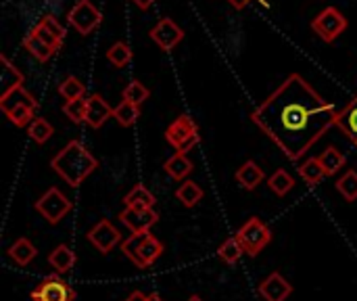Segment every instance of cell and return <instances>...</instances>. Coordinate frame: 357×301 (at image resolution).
I'll return each instance as SVG.
<instances>
[{
    "label": "cell",
    "instance_id": "obj_1",
    "mask_svg": "<svg viewBox=\"0 0 357 301\" xmlns=\"http://www.w3.org/2000/svg\"><path fill=\"white\" fill-rule=\"evenodd\" d=\"M333 103L322 98L299 73H291L255 111L251 122L272 138L291 161H299L337 119Z\"/></svg>",
    "mask_w": 357,
    "mask_h": 301
},
{
    "label": "cell",
    "instance_id": "obj_2",
    "mask_svg": "<svg viewBox=\"0 0 357 301\" xmlns=\"http://www.w3.org/2000/svg\"><path fill=\"white\" fill-rule=\"evenodd\" d=\"M50 168L69 184V186H79L96 168L98 161L94 155L79 142V140H69L52 159Z\"/></svg>",
    "mask_w": 357,
    "mask_h": 301
},
{
    "label": "cell",
    "instance_id": "obj_3",
    "mask_svg": "<svg viewBox=\"0 0 357 301\" xmlns=\"http://www.w3.org/2000/svg\"><path fill=\"white\" fill-rule=\"evenodd\" d=\"M165 140L176 149V153H188L192 151L199 142H201V134L197 130V124L192 117L188 115H180L178 119H174L167 130H165Z\"/></svg>",
    "mask_w": 357,
    "mask_h": 301
},
{
    "label": "cell",
    "instance_id": "obj_4",
    "mask_svg": "<svg viewBox=\"0 0 357 301\" xmlns=\"http://www.w3.org/2000/svg\"><path fill=\"white\" fill-rule=\"evenodd\" d=\"M238 239V243L243 245L245 254L255 258L259 256L270 243H272V230L259 220V218H249L241 228L238 233L234 235Z\"/></svg>",
    "mask_w": 357,
    "mask_h": 301
},
{
    "label": "cell",
    "instance_id": "obj_5",
    "mask_svg": "<svg viewBox=\"0 0 357 301\" xmlns=\"http://www.w3.org/2000/svg\"><path fill=\"white\" fill-rule=\"evenodd\" d=\"M73 210V201L67 199L56 186H50L38 201H36V212L48 222V224H59L69 212Z\"/></svg>",
    "mask_w": 357,
    "mask_h": 301
},
{
    "label": "cell",
    "instance_id": "obj_6",
    "mask_svg": "<svg viewBox=\"0 0 357 301\" xmlns=\"http://www.w3.org/2000/svg\"><path fill=\"white\" fill-rule=\"evenodd\" d=\"M347 27V19L345 15L335 8V6H328L324 8L314 21H312V29L324 40V42H335Z\"/></svg>",
    "mask_w": 357,
    "mask_h": 301
},
{
    "label": "cell",
    "instance_id": "obj_7",
    "mask_svg": "<svg viewBox=\"0 0 357 301\" xmlns=\"http://www.w3.org/2000/svg\"><path fill=\"white\" fill-rule=\"evenodd\" d=\"M67 21L82 34L88 36L90 31H94L100 23H102V15L100 10L90 2V0H77L73 4V8L67 15Z\"/></svg>",
    "mask_w": 357,
    "mask_h": 301
},
{
    "label": "cell",
    "instance_id": "obj_8",
    "mask_svg": "<svg viewBox=\"0 0 357 301\" xmlns=\"http://www.w3.org/2000/svg\"><path fill=\"white\" fill-rule=\"evenodd\" d=\"M31 301H75V291L61 279V274L46 277L31 293Z\"/></svg>",
    "mask_w": 357,
    "mask_h": 301
},
{
    "label": "cell",
    "instance_id": "obj_9",
    "mask_svg": "<svg viewBox=\"0 0 357 301\" xmlns=\"http://www.w3.org/2000/svg\"><path fill=\"white\" fill-rule=\"evenodd\" d=\"M88 241L100 251V254H109L113 247H117L121 241V233L109 222V220H100L96 222L90 230H88Z\"/></svg>",
    "mask_w": 357,
    "mask_h": 301
},
{
    "label": "cell",
    "instance_id": "obj_10",
    "mask_svg": "<svg viewBox=\"0 0 357 301\" xmlns=\"http://www.w3.org/2000/svg\"><path fill=\"white\" fill-rule=\"evenodd\" d=\"M184 38V31L180 29V25L169 19V17H163L159 19V23L151 29V40L161 48V50H172L176 44H180Z\"/></svg>",
    "mask_w": 357,
    "mask_h": 301
},
{
    "label": "cell",
    "instance_id": "obj_11",
    "mask_svg": "<svg viewBox=\"0 0 357 301\" xmlns=\"http://www.w3.org/2000/svg\"><path fill=\"white\" fill-rule=\"evenodd\" d=\"M119 220H121L123 226L130 228L132 235H136V233L151 230V226H155L159 222V214L155 210H132V207H126L119 214Z\"/></svg>",
    "mask_w": 357,
    "mask_h": 301
},
{
    "label": "cell",
    "instance_id": "obj_12",
    "mask_svg": "<svg viewBox=\"0 0 357 301\" xmlns=\"http://www.w3.org/2000/svg\"><path fill=\"white\" fill-rule=\"evenodd\" d=\"M257 291L264 301H287L293 293V285L280 272H272L268 279L259 283Z\"/></svg>",
    "mask_w": 357,
    "mask_h": 301
},
{
    "label": "cell",
    "instance_id": "obj_13",
    "mask_svg": "<svg viewBox=\"0 0 357 301\" xmlns=\"http://www.w3.org/2000/svg\"><path fill=\"white\" fill-rule=\"evenodd\" d=\"M161 256H163V243H161L155 235H151V230H149L146 237H144V241L140 243L138 251L134 254L132 262H134L138 268L144 270V268H151Z\"/></svg>",
    "mask_w": 357,
    "mask_h": 301
},
{
    "label": "cell",
    "instance_id": "obj_14",
    "mask_svg": "<svg viewBox=\"0 0 357 301\" xmlns=\"http://www.w3.org/2000/svg\"><path fill=\"white\" fill-rule=\"evenodd\" d=\"M109 117H113L111 105L100 94H90L88 96V105H86V124L90 128L98 130L100 126H105V122Z\"/></svg>",
    "mask_w": 357,
    "mask_h": 301
},
{
    "label": "cell",
    "instance_id": "obj_15",
    "mask_svg": "<svg viewBox=\"0 0 357 301\" xmlns=\"http://www.w3.org/2000/svg\"><path fill=\"white\" fill-rule=\"evenodd\" d=\"M21 86H23V73L4 54H0V98L8 96L13 90Z\"/></svg>",
    "mask_w": 357,
    "mask_h": 301
},
{
    "label": "cell",
    "instance_id": "obj_16",
    "mask_svg": "<svg viewBox=\"0 0 357 301\" xmlns=\"http://www.w3.org/2000/svg\"><path fill=\"white\" fill-rule=\"evenodd\" d=\"M335 126L357 147V94L337 113Z\"/></svg>",
    "mask_w": 357,
    "mask_h": 301
},
{
    "label": "cell",
    "instance_id": "obj_17",
    "mask_svg": "<svg viewBox=\"0 0 357 301\" xmlns=\"http://www.w3.org/2000/svg\"><path fill=\"white\" fill-rule=\"evenodd\" d=\"M75 260H77L75 254L67 245H56L48 254V264H50V268H54L56 274H67L75 266Z\"/></svg>",
    "mask_w": 357,
    "mask_h": 301
},
{
    "label": "cell",
    "instance_id": "obj_18",
    "mask_svg": "<svg viewBox=\"0 0 357 301\" xmlns=\"http://www.w3.org/2000/svg\"><path fill=\"white\" fill-rule=\"evenodd\" d=\"M264 180V170L255 163V161H245L238 170H236V182L245 189V191H255Z\"/></svg>",
    "mask_w": 357,
    "mask_h": 301
},
{
    "label": "cell",
    "instance_id": "obj_19",
    "mask_svg": "<svg viewBox=\"0 0 357 301\" xmlns=\"http://www.w3.org/2000/svg\"><path fill=\"white\" fill-rule=\"evenodd\" d=\"M163 170H165V174L172 176L174 180H182V182H184V180L192 174L195 166H192V161H190L184 153H176V155H172V157L163 163Z\"/></svg>",
    "mask_w": 357,
    "mask_h": 301
},
{
    "label": "cell",
    "instance_id": "obj_20",
    "mask_svg": "<svg viewBox=\"0 0 357 301\" xmlns=\"http://www.w3.org/2000/svg\"><path fill=\"white\" fill-rule=\"evenodd\" d=\"M123 203H126V207H132V210H153L157 199L146 186L138 184L123 197Z\"/></svg>",
    "mask_w": 357,
    "mask_h": 301
},
{
    "label": "cell",
    "instance_id": "obj_21",
    "mask_svg": "<svg viewBox=\"0 0 357 301\" xmlns=\"http://www.w3.org/2000/svg\"><path fill=\"white\" fill-rule=\"evenodd\" d=\"M36 256H38L36 245H33L29 239H25V237L17 239V241L8 247V258H10L15 264H19V266H27Z\"/></svg>",
    "mask_w": 357,
    "mask_h": 301
},
{
    "label": "cell",
    "instance_id": "obj_22",
    "mask_svg": "<svg viewBox=\"0 0 357 301\" xmlns=\"http://www.w3.org/2000/svg\"><path fill=\"white\" fill-rule=\"evenodd\" d=\"M23 48H25L33 59H38V61H42V63H44V61H48V59L56 52V50H54V48H50L46 42H42L33 31H29V34L23 38Z\"/></svg>",
    "mask_w": 357,
    "mask_h": 301
},
{
    "label": "cell",
    "instance_id": "obj_23",
    "mask_svg": "<svg viewBox=\"0 0 357 301\" xmlns=\"http://www.w3.org/2000/svg\"><path fill=\"white\" fill-rule=\"evenodd\" d=\"M203 189L197 184V182H192V180H184L180 186H178V191H176V197H178V201L184 205V207H195V205H199L201 203V199H203Z\"/></svg>",
    "mask_w": 357,
    "mask_h": 301
},
{
    "label": "cell",
    "instance_id": "obj_24",
    "mask_svg": "<svg viewBox=\"0 0 357 301\" xmlns=\"http://www.w3.org/2000/svg\"><path fill=\"white\" fill-rule=\"evenodd\" d=\"M318 159H320V166H322L326 176H335L337 172H341L345 168V161H347L345 155L339 149H335V147H328Z\"/></svg>",
    "mask_w": 357,
    "mask_h": 301
},
{
    "label": "cell",
    "instance_id": "obj_25",
    "mask_svg": "<svg viewBox=\"0 0 357 301\" xmlns=\"http://www.w3.org/2000/svg\"><path fill=\"white\" fill-rule=\"evenodd\" d=\"M299 176H301V178L305 180V184H310V186H316V184H320V182L326 178V174H324V170H322L318 157L305 159V161L299 166Z\"/></svg>",
    "mask_w": 357,
    "mask_h": 301
},
{
    "label": "cell",
    "instance_id": "obj_26",
    "mask_svg": "<svg viewBox=\"0 0 357 301\" xmlns=\"http://www.w3.org/2000/svg\"><path fill=\"white\" fill-rule=\"evenodd\" d=\"M138 117H140V107L134 105V103L121 101V103L113 109V119H117V124L123 126V128L134 126V122H136Z\"/></svg>",
    "mask_w": 357,
    "mask_h": 301
},
{
    "label": "cell",
    "instance_id": "obj_27",
    "mask_svg": "<svg viewBox=\"0 0 357 301\" xmlns=\"http://www.w3.org/2000/svg\"><path fill=\"white\" fill-rule=\"evenodd\" d=\"M268 186L278 195L284 197L295 189V178L287 172V170H276L270 178H268Z\"/></svg>",
    "mask_w": 357,
    "mask_h": 301
},
{
    "label": "cell",
    "instance_id": "obj_28",
    "mask_svg": "<svg viewBox=\"0 0 357 301\" xmlns=\"http://www.w3.org/2000/svg\"><path fill=\"white\" fill-rule=\"evenodd\" d=\"M17 105H29V107H36L38 109V101L21 86V88H17V90H13L8 96H4V98H0V109L6 113L8 109H13V107H17Z\"/></svg>",
    "mask_w": 357,
    "mask_h": 301
},
{
    "label": "cell",
    "instance_id": "obj_29",
    "mask_svg": "<svg viewBox=\"0 0 357 301\" xmlns=\"http://www.w3.org/2000/svg\"><path fill=\"white\" fill-rule=\"evenodd\" d=\"M243 256H245V249H243V245L238 243L236 237L226 239V241L218 247V258H220L222 262H226V264H236Z\"/></svg>",
    "mask_w": 357,
    "mask_h": 301
},
{
    "label": "cell",
    "instance_id": "obj_30",
    "mask_svg": "<svg viewBox=\"0 0 357 301\" xmlns=\"http://www.w3.org/2000/svg\"><path fill=\"white\" fill-rule=\"evenodd\" d=\"M27 134H29V138H31L36 145H44V142L54 134V128H52L44 117H36V119L27 126Z\"/></svg>",
    "mask_w": 357,
    "mask_h": 301
},
{
    "label": "cell",
    "instance_id": "obj_31",
    "mask_svg": "<svg viewBox=\"0 0 357 301\" xmlns=\"http://www.w3.org/2000/svg\"><path fill=\"white\" fill-rule=\"evenodd\" d=\"M59 94L65 98V101H75V98H82L86 94V86L75 78V75H67L61 84H59Z\"/></svg>",
    "mask_w": 357,
    "mask_h": 301
},
{
    "label": "cell",
    "instance_id": "obj_32",
    "mask_svg": "<svg viewBox=\"0 0 357 301\" xmlns=\"http://www.w3.org/2000/svg\"><path fill=\"white\" fill-rule=\"evenodd\" d=\"M33 113H36V107H29V105H17L13 109H8L4 115L8 117L10 124H15L17 128H25L33 122Z\"/></svg>",
    "mask_w": 357,
    "mask_h": 301
},
{
    "label": "cell",
    "instance_id": "obj_33",
    "mask_svg": "<svg viewBox=\"0 0 357 301\" xmlns=\"http://www.w3.org/2000/svg\"><path fill=\"white\" fill-rule=\"evenodd\" d=\"M107 59L111 65H115L117 69L119 67H126L130 61H132V48L126 44V42H115L109 50H107Z\"/></svg>",
    "mask_w": 357,
    "mask_h": 301
},
{
    "label": "cell",
    "instance_id": "obj_34",
    "mask_svg": "<svg viewBox=\"0 0 357 301\" xmlns=\"http://www.w3.org/2000/svg\"><path fill=\"white\" fill-rule=\"evenodd\" d=\"M337 191L343 195L345 201H356L357 199V172L349 170L337 180Z\"/></svg>",
    "mask_w": 357,
    "mask_h": 301
},
{
    "label": "cell",
    "instance_id": "obj_35",
    "mask_svg": "<svg viewBox=\"0 0 357 301\" xmlns=\"http://www.w3.org/2000/svg\"><path fill=\"white\" fill-rule=\"evenodd\" d=\"M149 88L142 84V82H138V80H134V82H130L126 88H123V101H128V103H134V105H142L146 98H149Z\"/></svg>",
    "mask_w": 357,
    "mask_h": 301
},
{
    "label": "cell",
    "instance_id": "obj_36",
    "mask_svg": "<svg viewBox=\"0 0 357 301\" xmlns=\"http://www.w3.org/2000/svg\"><path fill=\"white\" fill-rule=\"evenodd\" d=\"M86 105H88V98H86V96L75 98V101H65L63 113H65L73 124H82V122H86Z\"/></svg>",
    "mask_w": 357,
    "mask_h": 301
},
{
    "label": "cell",
    "instance_id": "obj_37",
    "mask_svg": "<svg viewBox=\"0 0 357 301\" xmlns=\"http://www.w3.org/2000/svg\"><path fill=\"white\" fill-rule=\"evenodd\" d=\"M40 25H44L59 42H63V38H65V29H63V25L56 21V17H52V15H44L42 19H40Z\"/></svg>",
    "mask_w": 357,
    "mask_h": 301
},
{
    "label": "cell",
    "instance_id": "obj_38",
    "mask_svg": "<svg viewBox=\"0 0 357 301\" xmlns=\"http://www.w3.org/2000/svg\"><path fill=\"white\" fill-rule=\"evenodd\" d=\"M31 31H33V34H36V36H38L42 42H46L50 48H54V50H59V48H61V44H63V42H59V40H56V38H54V36H52V34H50V31H48L44 25H40V23H38V25H36Z\"/></svg>",
    "mask_w": 357,
    "mask_h": 301
},
{
    "label": "cell",
    "instance_id": "obj_39",
    "mask_svg": "<svg viewBox=\"0 0 357 301\" xmlns=\"http://www.w3.org/2000/svg\"><path fill=\"white\" fill-rule=\"evenodd\" d=\"M228 2H230V4H232L234 8H245L249 0H228ZM257 2H261L264 6H268V0H257Z\"/></svg>",
    "mask_w": 357,
    "mask_h": 301
},
{
    "label": "cell",
    "instance_id": "obj_40",
    "mask_svg": "<svg viewBox=\"0 0 357 301\" xmlns=\"http://www.w3.org/2000/svg\"><path fill=\"white\" fill-rule=\"evenodd\" d=\"M146 298H149V295H144L142 291H134V293L128 295V300L126 301H146Z\"/></svg>",
    "mask_w": 357,
    "mask_h": 301
},
{
    "label": "cell",
    "instance_id": "obj_41",
    "mask_svg": "<svg viewBox=\"0 0 357 301\" xmlns=\"http://www.w3.org/2000/svg\"><path fill=\"white\" fill-rule=\"evenodd\" d=\"M138 8H142V10H146V8H151V4L155 2V0H132Z\"/></svg>",
    "mask_w": 357,
    "mask_h": 301
},
{
    "label": "cell",
    "instance_id": "obj_42",
    "mask_svg": "<svg viewBox=\"0 0 357 301\" xmlns=\"http://www.w3.org/2000/svg\"><path fill=\"white\" fill-rule=\"evenodd\" d=\"M146 301H163V300H161V295H159V293H151V295L146 298Z\"/></svg>",
    "mask_w": 357,
    "mask_h": 301
},
{
    "label": "cell",
    "instance_id": "obj_43",
    "mask_svg": "<svg viewBox=\"0 0 357 301\" xmlns=\"http://www.w3.org/2000/svg\"><path fill=\"white\" fill-rule=\"evenodd\" d=\"M186 301H203V300H201L199 295H190V298H188V300H186Z\"/></svg>",
    "mask_w": 357,
    "mask_h": 301
}]
</instances>
